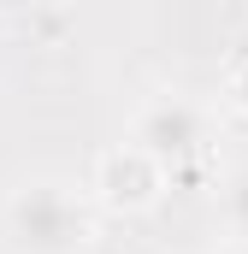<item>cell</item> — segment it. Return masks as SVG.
Wrapping results in <instances>:
<instances>
[{
  "label": "cell",
  "mask_w": 248,
  "mask_h": 254,
  "mask_svg": "<svg viewBox=\"0 0 248 254\" xmlns=\"http://www.w3.org/2000/svg\"><path fill=\"white\" fill-rule=\"evenodd\" d=\"M0 231L12 254H83L95 243V207L65 178H30L6 195Z\"/></svg>",
  "instance_id": "1"
},
{
  "label": "cell",
  "mask_w": 248,
  "mask_h": 254,
  "mask_svg": "<svg viewBox=\"0 0 248 254\" xmlns=\"http://www.w3.org/2000/svg\"><path fill=\"white\" fill-rule=\"evenodd\" d=\"M130 148H142L148 160H160L166 172L178 166H195L213 154L219 142V113L201 101V95H184V89H160L148 95L136 113H130Z\"/></svg>",
  "instance_id": "2"
},
{
  "label": "cell",
  "mask_w": 248,
  "mask_h": 254,
  "mask_svg": "<svg viewBox=\"0 0 248 254\" xmlns=\"http://www.w3.org/2000/svg\"><path fill=\"white\" fill-rule=\"evenodd\" d=\"M172 190V172L160 166V160H148L142 148H130V142H113L101 160H95V172H89V207H107V213H154L160 201Z\"/></svg>",
  "instance_id": "3"
},
{
  "label": "cell",
  "mask_w": 248,
  "mask_h": 254,
  "mask_svg": "<svg viewBox=\"0 0 248 254\" xmlns=\"http://www.w3.org/2000/svg\"><path fill=\"white\" fill-rule=\"evenodd\" d=\"M219 225H225V237L248 243V160L231 166L225 184H219Z\"/></svg>",
  "instance_id": "4"
},
{
  "label": "cell",
  "mask_w": 248,
  "mask_h": 254,
  "mask_svg": "<svg viewBox=\"0 0 248 254\" xmlns=\"http://www.w3.org/2000/svg\"><path fill=\"white\" fill-rule=\"evenodd\" d=\"M225 101H231V107L248 119V42L231 54V71H225Z\"/></svg>",
  "instance_id": "5"
}]
</instances>
